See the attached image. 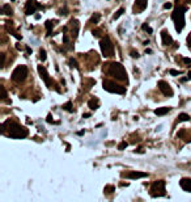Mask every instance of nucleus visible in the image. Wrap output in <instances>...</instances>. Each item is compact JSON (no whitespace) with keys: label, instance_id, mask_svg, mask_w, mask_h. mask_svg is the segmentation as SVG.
Segmentation results:
<instances>
[{"label":"nucleus","instance_id":"1","mask_svg":"<svg viewBox=\"0 0 191 202\" xmlns=\"http://www.w3.org/2000/svg\"><path fill=\"white\" fill-rule=\"evenodd\" d=\"M186 11H187V7L178 5L172 15V19H173V21H174V24H176V30L178 32V33H181L182 29L185 28V13H186Z\"/></svg>","mask_w":191,"mask_h":202},{"label":"nucleus","instance_id":"16","mask_svg":"<svg viewBox=\"0 0 191 202\" xmlns=\"http://www.w3.org/2000/svg\"><path fill=\"white\" fill-rule=\"evenodd\" d=\"M88 105H89L90 109H93V110H96V109L98 108V100L97 99H92L88 101Z\"/></svg>","mask_w":191,"mask_h":202},{"label":"nucleus","instance_id":"7","mask_svg":"<svg viewBox=\"0 0 191 202\" xmlns=\"http://www.w3.org/2000/svg\"><path fill=\"white\" fill-rule=\"evenodd\" d=\"M166 194L165 193V181H154L151 187V196L152 197H164Z\"/></svg>","mask_w":191,"mask_h":202},{"label":"nucleus","instance_id":"31","mask_svg":"<svg viewBox=\"0 0 191 202\" xmlns=\"http://www.w3.org/2000/svg\"><path fill=\"white\" fill-rule=\"evenodd\" d=\"M172 8V3H165L164 4V9H170Z\"/></svg>","mask_w":191,"mask_h":202},{"label":"nucleus","instance_id":"33","mask_svg":"<svg viewBox=\"0 0 191 202\" xmlns=\"http://www.w3.org/2000/svg\"><path fill=\"white\" fill-rule=\"evenodd\" d=\"M4 62H5V55L1 54V66H4Z\"/></svg>","mask_w":191,"mask_h":202},{"label":"nucleus","instance_id":"37","mask_svg":"<svg viewBox=\"0 0 191 202\" xmlns=\"http://www.w3.org/2000/svg\"><path fill=\"white\" fill-rule=\"evenodd\" d=\"M47 122H53V119H51V115L49 114V117H47Z\"/></svg>","mask_w":191,"mask_h":202},{"label":"nucleus","instance_id":"21","mask_svg":"<svg viewBox=\"0 0 191 202\" xmlns=\"http://www.w3.org/2000/svg\"><path fill=\"white\" fill-rule=\"evenodd\" d=\"M104 192H105L106 194H110V193L115 192V188L113 187V185H106V187L104 188Z\"/></svg>","mask_w":191,"mask_h":202},{"label":"nucleus","instance_id":"35","mask_svg":"<svg viewBox=\"0 0 191 202\" xmlns=\"http://www.w3.org/2000/svg\"><path fill=\"white\" fill-rule=\"evenodd\" d=\"M63 42H65V44L68 42V37H67V36H64V37H63Z\"/></svg>","mask_w":191,"mask_h":202},{"label":"nucleus","instance_id":"34","mask_svg":"<svg viewBox=\"0 0 191 202\" xmlns=\"http://www.w3.org/2000/svg\"><path fill=\"white\" fill-rule=\"evenodd\" d=\"M131 56H134V58H138L139 54H138V53H135V51H131Z\"/></svg>","mask_w":191,"mask_h":202},{"label":"nucleus","instance_id":"8","mask_svg":"<svg viewBox=\"0 0 191 202\" xmlns=\"http://www.w3.org/2000/svg\"><path fill=\"white\" fill-rule=\"evenodd\" d=\"M157 85H158V88H160V91L165 95V96H169V97L173 96V89L169 85V83H166V81H164V80H160L157 83Z\"/></svg>","mask_w":191,"mask_h":202},{"label":"nucleus","instance_id":"12","mask_svg":"<svg viewBox=\"0 0 191 202\" xmlns=\"http://www.w3.org/2000/svg\"><path fill=\"white\" fill-rule=\"evenodd\" d=\"M161 38H162V45H165V46H169V45L173 44V38L172 36L169 34V32L168 30H161Z\"/></svg>","mask_w":191,"mask_h":202},{"label":"nucleus","instance_id":"20","mask_svg":"<svg viewBox=\"0 0 191 202\" xmlns=\"http://www.w3.org/2000/svg\"><path fill=\"white\" fill-rule=\"evenodd\" d=\"M100 19H101V15L100 13H94V15L92 16V19H90V24H97V22L100 21Z\"/></svg>","mask_w":191,"mask_h":202},{"label":"nucleus","instance_id":"19","mask_svg":"<svg viewBox=\"0 0 191 202\" xmlns=\"http://www.w3.org/2000/svg\"><path fill=\"white\" fill-rule=\"evenodd\" d=\"M53 26L54 24L51 21H46V28H47V36H53Z\"/></svg>","mask_w":191,"mask_h":202},{"label":"nucleus","instance_id":"24","mask_svg":"<svg viewBox=\"0 0 191 202\" xmlns=\"http://www.w3.org/2000/svg\"><path fill=\"white\" fill-rule=\"evenodd\" d=\"M39 59L42 60V62L46 60V50H43V49L39 50Z\"/></svg>","mask_w":191,"mask_h":202},{"label":"nucleus","instance_id":"15","mask_svg":"<svg viewBox=\"0 0 191 202\" xmlns=\"http://www.w3.org/2000/svg\"><path fill=\"white\" fill-rule=\"evenodd\" d=\"M170 112V108H168V106H162V108H158L154 110V113L157 115H164V114H166V113Z\"/></svg>","mask_w":191,"mask_h":202},{"label":"nucleus","instance_id":"38","mask_svg":"<svg viewBox=\"0 0 191 202\" xmlns=\"http://www.w3.org/2000/svg\"><path fill=\"white\" fill-rule=\"evenodd\" d=\"M83 117H84V118H88V117H90V114H89V113H86V114H84Z\"/></svg>","mask_w":191,"mask_h":202},{"label":"nucleus","instance_id":"23","mask_svg":"<svg viewBox=\"0 0 191 202\" xmlns=\"http://www.w3.org/2000/svg\"><path fill=\"white\" fill-rule=\"evenodd\" d=\"M63 109H65L67 112H73V109H72V103H71V101L65 103L64 105H63Z\"/></svg>","mask_w":191,"mask_h":202},{"label":"nucleus","instance_id":"27","mask_svg":"<svg viewBox=\"0 0 191 202\" xmlns=\"http://www.w3.org/2000/svg\"><path fill=\"white\" fill-rule=\"evenodd\" d=\"M92 33H93V36H94V37H100V36H101V30H100V29H96V30L93 29Z\"/></svg>","mask_w":191,"mask_h":202},{"label":"nucleus","instance_id":"26","mask_svg":"<svg viewBox=\"0 0 191 202\" xmlns=\"http://www.w3.org/2000/svg\"><path fill=\"white\" fill-rule=\"evenodd\" d=\"M69 64H71V67H75V68H77V67H79V66H77V62L75 59H69Z\"/></svg>","mask_w":191,"mask_h":202},{"label":"nucleus","instance_id":"3","mask_svg":"<svg viewBox=\"0 0 191 202\" xmlns=\"http://www.w3.org/2000/svg\"><path fill=\"white\" fill-rule=\"evenodd\" d=\"M8 126H9V131H8V135L11 138H15V139H21V138H25L28 135V129L22 128L20 126L19 123H16V122H11V121H7L5 122Z\"/></svg>","mask_w":191,"mask_h":202},{"label":"nucleus","instance_id":"36","mask_svg":"<svg viewBox=\"0 0 191 202\" xmlns=\"http://www.w3.org/2000/svg\"><path fill=\"white\" fill-rule=\"evenodd\" d=\"M26 53H28V54H30V53H31V49H30V47H29V46L26 47Z\"/></svg>","mask_w":191,"mask_h":202},{"label":"nucleus","instance_id":"40","mask_svg":"<svg viewBox=\"0 0 191 202\" xmlns=\"http://www.w3.org/2000/svg\"><path fill=\"white\" fill-rule=\"evenodd\" d=\"M12 1H15V0H12Z\"/></svg>","mask_w":191,"mask_h":202},{"label":"nucleus","instance_id":"39","mask_svg":"<svg viewBox=\"0 0 191 202\" xmlns=\"http://www.w3.org/2000/svg\"><path fill=\"white\" fill-rule=\"evenodd\" d=\"M187 44H190V46H191V38H190V37L187 38Z\"/></svg>","mask_w":191,"mask_h":202},{"label":"nucleus","instance_id":"29","mask_svg":"<svg viewBox=\"0 0 191 202\" xmlns=\"http://www.w3.org/2000/svg\"><path fill=\"white\" fill-rule=\"evenodd\" d=\"M142 28L143 29H144V30H147V32H148V33H152V32H153V30H152V28H149V26H148V25H143V26H142Z\"/></svg>","mask_w":191,"mask_h":202},{"label":"nucleus","instance_id":"18","mask_svg":"<svg viewBox=\"0 0 191 202\" xmlns=\"http://www.w3.org/2000/svg\"><path fill=\"white\" fill-rule=\"evenodd\" d=\"M190 119V115L186 114V113H181L178 115V122H185V121H188Z\"/></svg>","mask_w":191,"mask_h":202},{"label":"nucleus","instance_id":"28","mask_svg":"<svg viewBox=\"0 0 191 202\" xmlns=\"http://www.w3.org/2000/svg\"><path fill=\"white\" fill-rule=\"evenodd\" d=\"M169 74H170V75H174V76H176V75H181L182 72H181V71H177V70H170Z\"/></svg>","mask_w":191,"mask_h":202},{"label":"nucleus","instance_id":"14","mask_svg":"<svg viewBox=\"0 0 191 202\" xmlns=\"http://www.w3.org/2000/svg\"><path fill=\"white\" fill-rule=\"evenodd\" d=\"M147 8V0H136V4L134 7V12H140Z\"/></svg>","mask_w":191,"mask_h":202},{"label":"nucleus","instance_id":"4","mask_svg":"<svg viewBox=\"0 0 191 202\" xmlns=\"http://www.w3.org/2000/svg\"><path fill=\"white\" fill-rule=\"evenodd\" d=\"M100 46H101V51L104 54V56L114 55V45H113L111 40L109 38V36H105V37L102 38L101 42H100Z\"/></svg>","mask_w":191,"mask_h":202},{"label":"nucleus","instance_id":"5","mask_svg":"<svg viewBox=\"0 0 191 202\" xmlns=\"http://www.w3.org/2000/svg\"><path fill=\"white\" fill-rule=\"evenodd\" d=\"M102 87H104V89H105V91L110 92V93H118V95L126 93V87L118 85V84H115L114 81H110V80H104Z\"/></svg>","mask_w":191,"mask_h":202},{"label":"nucleus","instance_id":"32","mask_svg":"<svg viewBox=\"0 0 191 202\" xmlns=\"http://www.w3.org/2000/svg\"><path fill=\"white\" fill-rule=\"evenodd\" d=\"M183 62L187 63V64H191V59H188V58H183Z\"/></svg>","mask_w":191,"mask_h":202},{"label":"nucleus","instance_id":"9","mask_svg":"<svg viewBox=\"0 0 191 202\" xmlns=\"http://www.w3.org/2000/svg\"><path fill=\"white\" fill-rule=\"evenodd\" d=\"M37 8H41V4H38L35 0H29V3L26 4V8H25V13H26L28 16L33 15Z\"/></svg>","mask_w":191,"mask_h":202},{"label":"nucleus","instance_id":"17","mask_svg":"<svg viewBox=\"0 0 191 202\" xmlns=\"http://www.w3.org/2000/svg\"><path fill=\"white\" fill-rule=\"evenodd\" d=\"M1 13H3V15H8V16L12 15V8H11V5H8V4L3 5V8H1Z\"/></svg>","mask_w":191,"mask_h":202},{"label":"nucleus","instance_id":"2","mask_svg":"<svg viewBox=\"0 0 191 202\" xmlns=\"http://www.w3.org/2000/svg\"><path fill=\"white\" fill-rule=\"evenodd\" d=\"M109 74L111 75V76H114L115 79H118V80L120 81H128V78H127V72L126 70H124V67L120 63L118 62H113L109 64Z\"/></svg>","mask_w":191,"mask_h":202},{"label":"nucleus","instance_id":"30","mask_svg":"<svg viewBox=\"0 0 191 202\" xmlns=\"http://www.w3.org/2000/svg\"><path fill=\"white\" fill-rule=\"evenodd\" d=\"M1 93H3V95H1V99H5V97H7V91H5V88H4L3 85H1Z\"/></svg>","mask_w":191,"mask_h":202},{"label":"nucleus","instance_id":"6","mask_svg":"<svg viewBox=\"0 0 191 202\" xmlns=\"http://www.w3.org/2000/svg\"><path fill=\"white\" fill-rule=\"evenodd\" d=\"M28 76V67L26 66H17L12 72V80L16 83H21Z\"/></svg>","mask_w":191,"mask_h":202},{"label":"nucleus","instance_id":"10","mask_svg":"<svg viewBox=\"0 0 191 202\" xmlns=\"http://www.w3.org/2000/svg\"><path fill=\"white\" fill-rule=\"evenodd\" d=\"M38 72H39L41 78L43 79V81L46 83L47 87H51V85H53V83H51V80H50V76H49V74H47L46 68H45L43 66H38Z\"/></svg>","mask_w":191,"mask_h":202},{"label":"nucleus","instance_id":"25","mask_svg":"<svg viewBox=\"0 0 191 202\" xmlns=\"http://www.w3.org/2000/svg\"><path fill=\"white\" fill-rule=\"evenodd\" d=\"M127 146H128V144H127V142H122L119 146H118V150H119V151H123V150L126 148Z\"/></svg>","mask_w":191,"mask_h":202},{"label":"nucleus","instance_id":"22","mask_svg":"<svg viewBox=\"0 0 191 202\" xmlns=\"http://www.w3.org/2000/svg\"><path fill=\"white\" fill-rule=\"evenodd\" d=\"M123 13H124V8H119V9L115 12V15H114V17H113V19H114V20H118L120 16L123 15Z\"/></svg>","mask_w":191,"mask_h":202},{"label":"nucleus","instance_id":"13","mask_svg":"<svg viewBox=\"0 0 191 202\" xmlns=\"http://www.w3.org/2000/svg\"><path fill=\"white\" fill-rule=\"evenodd\" d=\"M179 185H181V188L183 190L191 193V179H187V177L181 179V181H179Z\"/></svg>","mask_w":191,"mask_h":202},{"label":"nucleus","instance_id":"11","mask_svg":"<svg viewBox=\"0 0 191 202\" xmlns=\"http://www.w3.org/2000/svg\"><path fill=\"white\" fill-rule=\"evenodd\" d=\"M122 176H123V177H127V179H142V177H148V173L132 171V172H128V173H122Z\"/></svg>","mask_w":191,"mask_h":202}]
</instances>
